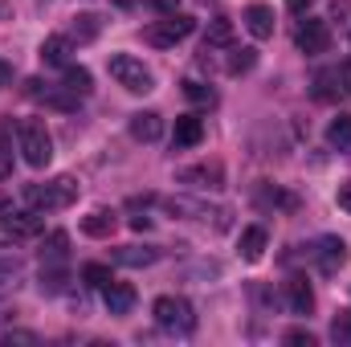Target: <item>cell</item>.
Masks as SVG:
<instances>
[{"label":"cell","instance_id":"obj_15","mask_svg":"<svg viewBox=\"0 0 351 347\" xmlns=\"http://www.w3.org/2000/svg\"><path fill=\"white\" fill-rule=\"evenodd\" d=\"M245 29H250L258 41L274 37V12H269L265 4H250V8H245Z\"/></svg>","mask_w":351,"mask_h":347},{"label":"cell","instance_id":"obj_1","mask_svg":"<svg viewBox=\"0 0 351 347\" xmlns=\"http://www.w3.org/2000/svg\"><path fill=\"white\" fill-rule=\"evenodd\" d=\"M25 204L37 213H53V208H70L78 200V180L74 176H58L49 184H25Z\"/></svg>","mask_w":351,"mask_h":347},{"label":"cell","instance_id":"obj_16","mask_svg":"<svg viewBox=\"0 0 351 347\" xmlns=\"http://www.w3.org/2000/svg\"><path fill=\"white\" fill-rule=\"evenodd\" d=\"M237 246H241V258L245 261H262L269 237H265L262 225H250V229H241V241H237Z\"/></svg>","mask_w":351,"mask_h":347},{"label":"cell","instance_id":"obj_22","mask_svg":"<svg viewBox=\"0 0 351 347\" xmlns=\"http://www.w3.org/2000/svg\"><path fill=\"white\" fill-rule=\"evenodd\" d=\"M82 278H86V286H98V290H106L114 278H110V265H102V261H86L82 265Z\"/></svg>","mask_w":351,"mask_h":347},{"label":"cell","instance_id":"obj_27","mask_svg":"<svg viewBox=\"0 0 351 347\" xmlns=\"http://www.w3.org/2000/svg\"><path fill=\"white\" fill-rule=\"evenodd\" d=\"M229 53H233V58H229V66H225L229 74H245V70L258 62V58H254V49H229Z\"/></svg>","mask_w":351,"mask_h":347},{"label":"cell","instance_id":"obj_9","mask_svg":"<svg viewBox=\"0 0 351 347\" xmlns=\"http://www.w3.org/2000/svg\"><path fill=\"white\" fill-rule=\"evenodd\" d=\"M131 135H135L139 143H156V139L164 135V119H160L156 110H139V115H131Z\"/></svg>","mask_w":351,"mask_h":347},{"label":"cell","instance_id":"obj_20","mask_svg":"<svg viewBox=\"0 0 351 347\" xmlns=\"http://www.w3.org/2000/svg\"><path fill=\"white\" fill-rule=\"evenodd\" d=\"M66 246H70V237L58 229V233H49L45 241H41V258H45V265L49 261H66Z\"/></svg>","mask_w":351,"mask_h":347},{"label":"cell","instance_id":"obj_8","mask_svg":"<svg viewBox=\"0 0 351 347\" xmlns=\"http://www.w3.org/2000/svg\"><path fill=\"white\" fill-rule=\"evenodd\" d=\"M184 184H196V188H225V168L213 160V164H196V168H188V172H180Z\"/></svg>","mask_w":351,"mask_h":347},{"label":"cell","instance_id":"obj_39","mask_svg":"<svg viewBox=\"0 0 351 347\" xmlns=\"http://www.w3.org/2000/svg\"><path fill=\"white\" fill-rule=\"evenodd\" d=\"M8 78H12V70H8V66H4V62H0V86H4V82H8Z\"/></svg>","mask_w":351,"mask_h":347},{"label":"cell","instance_id":"obj_3","mask_svg":"<svg viewBox=\"0 0 351 347\" xmlns=\"http://www.w3.org/2000/svg\"><path fill=\"white\" fill-rule=\"evenodd\" d=\"M152 315H156V323H160L164 331H176V335H192V331H196V307H192L188 298H180V294L156 298Z\"/></svg>","mask_w":351,"mask_h":347},{"label":"cell","instance_id":"obj_13","mask_svg":"<svg viewBox=\"0 0 351 347\" xmlns=\"http://www.w3.org/2000/svg\"><path fill=\"white\" fill-rule=\"evenodd\" d=\"M70 53H74V41L70 37H45L41 41V62L45 66H70Z\"/></svg>","mask_w":351,"mask_h":347},{"label":"cell","instance_id":"obj_29","mask_svg":"<svg viewBox=\"0 0 351 347\" xmlns=\"http://www.w3.org/2000/svg\"><path fill=\"white\" fill-rule=\"evenodd\" d=\"M16 278H21V265H16V261H4V258H0V294H8V290L16 286Z\"/></svg>","mask_w":351,"mask_h":347},{"label":"cell","instance_id":"obj_30","mask_svg":"<svg viewBox=\"0 0 351 347\" xmlns=\"http://www.w3.org/2000/svg\"><path fill=\"white\" fill-rule=\"evenodd\" d=\"M8 176H12V143L0 139V180H8Z\"/></svg>","mask_w":351,"mask_h":347},{"label":"cell","instance_id":"obj_7","mask_svg":"<svg viewBox=\"0 0 351 347\" xmlns=\"http://www.w3.org/2000/svg\"><path fill=\"white\" fill-rule=\"evenodd\" d=\"M311 258H315V265H319L323 274H335V270L348 261V246H343L339 237H319L315 250H311Z\"/></svg>","mask_w":351,"mask_h":347},{"label":"cell","instance_id":"obj_19","mask_svg":"<svg viewBox=\"0 0 351 347\" xmlns=\"http://www.w3.org/2000/svg\"><path fill=\"white\" fill-rule=\"evenodd\" d=\"M114 261L119 265H152V261H160V250H152V246H123V250H114Z\"/></svg>","mask_w":351,"mask_h":347},{"label":"cell","instance_id":"obj_2","mask_svg":"<svg viewBox=\"0 0 351 347\" xmlns=\"http://www.w3.org/2000/svg\"><path fill=\"white\" fill-rule=\"evenodd\" d=\"M16 139H21V156H25L29 168H45L53 160V139H49L41 119H21L16 123Z\"/></svg>","mask_w":351,"mask_h":347},{"label":"cell","instance_id":"obj_38","mask_svg":"<svg viewBox=\"0 0 351 347\" xmlns=\"http://www.w3.org/2000/svg\"><path fill=\"white\" fill-rule=\"evenodd\" d=\"M8 213H12V200H8V196H0V217H8Z\"/></svg>","mask_w":351,"mask_h":347},{"label":"cell","instance_id":"obj_33","mask_svg":"<svg viewBox=\"0 0 351 347\" xmlns=\"http://www.w3.org/2000/svg\"><path fill=\"white\" fill-rule=\"evenodd\" d=\"M147 4H152L156 12H164V16H168V12H176V4H180V0H147Z\"/></svg>","mask_w":351,"mask_h":347},{"label":"cell","instance_id":"obj_23","mask_svg":"<svg viewBox=\"0 0 351 347\" xmlns=\"http://www.w3.org/2000/svg\"><path fill=\"white\" fill-rule=\"evenodd\" d=\"M98 29H102V21H98L94 12H82V16H74V29H70V33H74L78 41H94Z\"/></svg>","mask_w":351,"mask_h":347},{"label":"cell","instance_id":"obj_28","mask_svg":"<svg viewBox=\"0 0 351 347\" xmlns=\"http://www.w3.org/2000/svg\"><path fill=\"white\" fill-rule=\"evenodd\" d=\"M331 339L339 347H351V315H335V323H331Z\"/></svg>","mask_w":351,"mask_h":347},{"label":"cell","instance_id":"obj_37","mask_svg":"<svg viewBox=\"0 0 351 347\" xmlns=\"http://www.w3.org/2000/svg\"><path fill=\"white\" fill-rule=\"evenodd\" d=\"M131 229H139V233L152 229V217H131Z\"/></svg>","mask_w":351,"mask_h":347},{"label":"cell","instance_id":"obj_24","mask_svg":"<svg viewBox=\"0 0 351 347\" xmlns=\"http://www.w3.org/2000/svg\"><path fill=\"white\" fill-rule=\"evenodd\" d=\"M229 41H233V21L217 16V21L208 25V41H204V45H229Z\"/></svg>","mask_w":351,"mask_h":347},{"label":"cell","instance_id":"obj_17","mask_svg":"<svg viewBox=\"0 0 351 347\" xmlns=\"http://www.w3.org/2000/svg\"><path fill=\"white\" fill-rule=\"evenodd\" d=\"M114 225H119V221H114L110 208H94L90 217H82V233H86V237H110Z\"/></svg>","mask_w":351,"mask_h":347},{"label":"cell","instance_id":"obj_35","mask_svg":"<svg viewBox=\"0 0 351 347\" xmlns=\"http://www.w3.org/2000/svg\"><path fill=\"white\" fill-rule=\"evenodd\" d=\"M339 208L351 213V184H339Z\"/></svg>","mask_w":351,"mask_h":347},{"label":"cell","instance_id":"obj_31","mask_svg":"<svg viewBox=\"0 0 351 347\" xmlns=\"http://www.w3.org/2000/svg\"><path fill=\"white\" fill-rule=\"evenodd\" d=\"M335 82H339V94H348V98H351V62L335 70Z\"/></svg>","mask_w":351,"mask_h":347},{"label":"cell","instance_id":"obj_21","mask_svg":"<svg viewBox=\"0 0 351 347\" xmlns=\"http://www.w3.org/2000/svg\"><path fill=\"white\" fill-rule=\"evenodd\" d=\"M66 90L70 94H90L94 90V78H90L86 66H66Z\"/></svg>","mask_w":351,"mask_h":347},{"label":"cell","instance_id":"obj_32","mask_svg":"<svg viewBox=\"0 0 351 347\" xmlns=\"http://www.w3.org/2000/svg\"><path fill=\"white\" fill-rule=\"evenodd\" d=\"M286 344H306V347H315V335H311V331H290V335H286Z\"/></svg>","mask_w":351,"mask_h":347},{"label":"cell","instance_id":"obj_34","mask_svg":"<svg viewBox=\"0 0 351 347\" xmlns=\"http://www.w3.org/2000/svg\"><path fill=\"white\" fill-rule=\"evenodd\" d=\"M4 344H37V335H25V331H16V335H4Z\"/></svg>","mask_w":351,"mask_h":347},{"label":"cell","instance_id":"obj_14","mask_svg":"<svg viewBox=\"0 0 351 347\" xmlns=\"http://www.w3.org/2000/svg\"><path fill=\"white\" fill-rule=\"evenodd\" d=\"M176 147H196L200 139H204V123H200V115H180L176 119Z\"/></svg>","mask_w":351,"mask_h":347},{"label":"cell","instance_id":"obj_6","mask_svg":"<svg viewBox=\"0 0 351 347\" xmlns=\"http://www.w3.org/2000/svg\"><path fill=\"white\" fill-rule=\"evenodd\" d=\"M294 45H298L302 53H327V45H331V29H327V21L306 16V21L298 25V33H294Z\"/></svg>","mask_w":351,"mask_h":347},{"label":"cell","instance_id":"obj_12","mask_svg":"<svg viewBox=\"0 0 351 347\" xmlns=\"http://www.w3.org/2000/svg\"><path fill=\"white\" fill-rule=\"evenodd\" d=\"M102 302H106L110 315H127V311L135 307V286H127V282H110V286L102 290Z\"/></svg>","mask_w":351,"mask_h":347},{"label":"cell","instance_id":"obj_26","mask_svg":"<svg viewBox=\"0 0 351 347\" xmlns=\"http://www.w3.org/2000/svg\"><path fill=\"white\" fill-rule=\"evenodd\" d=\"M184 94H188L192 102H200V106H213V102H217V90L204 86V82H184Z\"/></svg>","mask_w":351,"mask_h":347},{"label":"cell","instance_id":"obj_25","mask_svg":"<svg viewBox=\"0 0 351 347\" xmlns=\"http://www.w3.org/2000/svg\"><path fill=\"white\" fill-rule=\"evenodd\" d=\"M62 290H66V270L45 265L41 270V294H62Z\"/></svg>","mask_w":351,"mask_h":347},{"label":"cell","instance_id":"obj_10","mask_svg":"<svg viewBox=\"0 0 351 347\" xmlns=\"http://www.w3.org/2000/svg\"><path fill=\"white\" fill-rule=\"evenodd\" d=\"M4 221V233L8 237H37L41 233V213L33 208V213H8V217H0Z\"/></svg>","mask_w":351,"mask_h":347},{"label":"cell","instance_id":"obj_36","mask_svg":"<svg viewBox=\"0 0 351 347\" xmlns=\"http://www.w3.org/2000/svg\"><path fill=\"white\" fill-rule=\"evenodd\" d=\"M311 4H315V0H286V8H290V12H306Z\"/></svg>","mask_w":351,"mask_h":347},{"label":"cell","instance_id":"obj_40","mask_svg":"<svg viewBox=\"0 0 351 347\" xmlns=\"http://www.w3.org/2000/svg\"><path fill=\"white\" fill-rule=\"evenodd\" d=\"M114 4H119V8H131V4H135V0H114Z\"/></svg>","mask_w":351,"mask_h":347},{"label":"cell","instance_id":"obj_4","mask_svg":"<svg viewBox=\"0 0 351 347\" xmlns=\"http://www.w3.org/2000/svg\"><path fill=\"white\" fill-rule=\"evenodd\" d=\"M106 70H110V78H114L119 86L131 90V94H147V90H156V78H152V70H147L139 58H131V53H114Z\"/></svg>","mask_w":351,"mask_h":347},{"label":"cell","instance_id":"obj_5","mask_svg":"<svg viewBox=\"0 0 351 347\" xmlns=\"http://www.w3.org/2000/svg\"><path fill=\"white\" fill-rule=\"evenodd\" d=\"M192 29H196V21L188 16V12H168V21H156V25H147V45H156V49H172L176 41H184V37H192Z\"/></svg>","mask_w":351,"mask_h":347},{"label":"cell","instance_id":"obj_18","mask_svg":"<svg viewBox=\"0 0 351 347\" xmlns=\"http://www.w3.org/2000/svg\"><path fill=\"white\" fill-rule=\"evenodd\" d=\"M327 143H331L335 152L351 156V115H335V119H331V127H327Z\"/></svg>","mask_w":351,"mask_h":347},{"label":"cell","instance_id":"obj_11","mask_svg":"<svg viewBox=\"0 0 351 347\" xmlns=\"http://www.w3.org/2000/svg\"><path fill=\"white\" fill-rule=\"evenodd\" d=\"M286 307H290L294 315H311L315 294H311V282H306V278H290V282H286Z\"/></svg>","mask_w":351,"mask_h":347}]
</instances>
